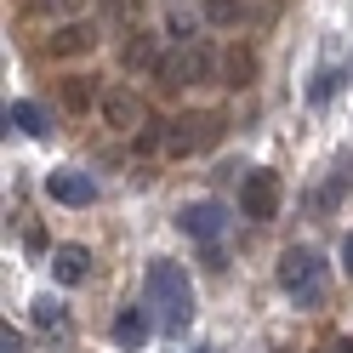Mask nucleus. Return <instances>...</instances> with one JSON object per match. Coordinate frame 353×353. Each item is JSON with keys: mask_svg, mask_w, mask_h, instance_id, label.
<instances>
[{"mask_svg": "<svg viewBox=\"0 0 353 353\" xmlns=\"http://www.w3.org/2000/svg\"><path fill=\"white\" fill-rule=\"evenodd\" d=\"M148 307H160V330H165V336H183L188 319H194V285L165 256L148 262Z\"/></svg>", "mask_w": 353, "mask_h": 353, "instance_id": "1", "label": "nucleus"}, {"mask_svg": "<svg viewBox=\"0 0 353 353\" xmlns=\"http://www.w3.org/2000/svg\"><path fill=\"white\" fill-rule=\"evenodd\" d=\"M279 291L302 302V307H319V291H325V256L314 245H291L279 256Z\"/></svg>", "mask_w": 353, "mask_h": 353, "instance_id": "2", "label": "nucleus"}, {"mask_svg": "<svg viewBox=\"0 0 353 353\" xmlns=\"http://www.w3.org/2000/svg\"><path fill=\"white\" fill-rule=\"evenodd\" d=\"M160 80L165 85H205V80H223V52L211 40H194V46H176L160 63Z\"/></svg>", "mask_w": 353, "mask_h": 353, "instance_id": "3", "label": "nucleus"}, {"mask_svg": "<svg viewBox=\"0 0 353 353\" xmlns=\"http://www.w3.org/2000/svg\"><path fill=\"white\" fill-rule=\"evenodd\" d=\"M223 114H211V108H200V114H194V108H188V114H176L171 120V131H165V154H171V160H188V154H200V148H211L216 137H223Z\"/></svg>", "mask_w": 353, "mask_h": 353, "instance_id": "4", "label": "nucleus"}, {"mask_svg": "<svg viewBox=\"0 0 353 353\" xmlns=\"http://www.w3.org/2000/svg\"><path fill=\"white\" fill-rule=\"evenodd\" d=\"M97 40H103L97 17H74V23H57V29L46 34V57H57V63L92 57V52H97Z\"/></svg>", "mask_w": 353, "mask_h": 353, "instance_id": "5", "label": "nucleus"}, {"mask_svg": "<svg viewBox=\"0 0 353 353\" xmlns=\"http://www.w3.org/2000/svg\"><path fill=\"white\" fill-rule=\"evenodd\" d=\"M97 120L108 131H137L148 120V108H143V97L131 92V85H103L97 92Z\"/></svg>", "mask_w": 353, "mask_h": 353, "instance_id": "6", "label": "nucleus"}, {"mask_svg": "<svg viewBox=\"0 0 353 353\" xmlns=\"http://www.w3.org/2000/svg\"><path fill=\"white\" fill-rule=\"evenodd\" d=\"M239 216H251V223L279 216V176L274 171H245V183H239Z\"/></svg>", "mask_w": 353, "mask_h": 353, "instance_id": "7", "label": "nucleus"}, {"mask_svg": "<svg viewBox=\"0 0 353 353\" xmlns=\"http://www.w3.org/2000/svg\"><path fill=\"white\" fill-rule=\"evenodd\" d=\"M120 63L131 74H160V63H165V40H160V29H131L125 34V46H120Z\"/></svg>", "mask_w": 353, "mask_h": 353, "instance_id": "8", "label": "nucleus"}, {"mask_svg": "<svg viewBox=\"0 0 353 353\" xmlns=\"http://www.w3.org/2000/svg\"><path fill=\"white\" fill-rule=\"evenodd\" d=\"M176 228H183L188 239H200V245H216V234L228 228V211L216 200H200V205H183L176 211Z\"/></svg>", "mask_w": 353, "mask_h": 353, "instance_id": "9", "label": "nucleus"}, {"mask_svg": "<svg viewBox=\"0 0 353 353\" xmlns=\"http://www.w3.org/2000/svg\"><path fill=\"white\" fill-rule=\"evenodd\" d=\"M46 194L57 205H69V211H85V205H97V183L85 171H52L46 176Z\"/></svg>", "mask_w": 353, "mask_h": 353, "instance_id": "10", "label": "nucleus"}, {"mask_svg": "<svg viewBox=\"0 0 353 353\" xmlns=\"http://www.w3.org/2000/svg\"><path fill=\"white\" fill-rule=\"evenodd\" d=\"M148 330H154V319H148V307H120L114 314V347H125V353H137L143 342H148Z\"/></svg>", "mask_w": 353, "mask_h": 353, "instance_id": "11", "label": "nucleus"}, {"mask_svg": "<svg viewBox=\"0 0 353 353\" xmlns=\"http://www.w3.org/2000/svg\"><path fill=\"white\" fill-rule=\"evenodd\" d=\"M85 268H92L85 245H57V251H52V274H57V285H80Z\"/></svg>", "mask_w": 353, "mask_h": 353, "instance_id": "12", "label": "nucleus"}, {"mask_svg": "<svg viewBox=\"0 0 353 353\" xmlns=\"http://www.w3.org/2000/svg\"><path fill=\"white\" fill-rule=\"evenodd\" d=\"M251 80H256V52L251 46H228L223 52V85L239 92V85H251Z\"/></svg>", "mask_w": 353, "mask_h": 353, "instance_id": "13", "label": "nucleus"}, {"mask_svg": "<svg viewBox=\"0 0 353 353\" xmlns=\"http://www.w3.org/2000/svg\"><path fill=\"white\" fill-rule=\"evenodd\" d=\"M6 125H12V131H23V137H46V131H52L46 114H40L34 103H6Z\"/></svg>", "mask_w": 353, "mask_h": 353, "instance_id": "14", "label": "nucleus"}, {"mask_svg": "<svg viewBox=\"0 0 353 353\" xmlns=\"http://www.w3.org/2000/svg\"><path fill=\"white\" fill-rule=\"evenodd\" d=\"M342 92V69H330V63H319L314 80H307V108H325L330 97Z\"/></svg>", "mask_w": 353, "mask_h": 353, "instance_id": "15", "label": "nucleus"}, {"mask_svg": "<svg viewBox=\"0 0 353 353\" xmlns=\"http://www.w3.org/2000/svg\"><path fill=\"white\" fill-rule=\"evenodd\" d=\"M85 6H92V0H29V12L52 17V23H74V17H85Z\"/></svg>", "mask_w": 353, "mask_h": 353, "instance_id": "16", "label": "nucleus"}, {"mask_svg": "<svg viewBox=\"0 0 353 353\" xmlns=\"http://www.w3.org/2000/svg\"><path fill=\"white\" fill-rule=\"evenodd\" d=\"M205 23L239 29V23H245V0H205Z\"/></svg>", "mask_w": 353, "mask_h": 353, "instance_id": "17", "label": "nucleus"}, {"mask_svg": "<svg viewBox=\"0 0 353 353\" xmlns=\"http://www.w3.org/2000/svg\"><path fill=\"white\" fill-rule=\"evenodd\" d=\"M194 29H200V17H194L188 6H171V17H165V34L176 40V46H194V40H200Z\"/></svg>", "mask_w": 353, "mask_h": 353, "instance_id": "18", "label": "nucleus"}, {"mask_svg": "<svg viewBox=\"0 0 353 353\" xmlns=\"http://www.w3.org/2000/svg\"><path fill=\"white\" fill-rule=\"evenodd\" d=\"M63 108H69V114H85V108H97V97L85 92L80 80H69V85H63Z\"/></svg>", "mask_w": 353, "mask_h": 353, "instance_id": "19", "label": "nucleus"}, {"mask_svg": "<svg viewBox=\"0 0 353 353\" xmlns=\"http://www.w3.org/2000/svg\"><path fill=\"white\" fill-rule=\"evenodd\" d=\"M131 148H137V154H154V148H165V137H160V131H137V137H131Z\"/></svg>", "mask_w": 353, "mask_h": 353, "instance_id": "20", "label": "nucleus"}, {"mask_svg": "<svg viewBox=\"0 0 353 353\" xmlns=\"http://www.w3.org/2000/svg\"><path fill=\"white\" fill-rule=\"evenodd\" d=\"M34 325H40V330L57 325V302H52V296H40V302H34Z\"/></svg>", "mask_w": 353, "mask_h": 353, "instance_id": "21", "label": "nucleus"}, {"mask_svg": "<svg viewBox=\"0 0 353 353\" xmlns=\"http://www.w3.org/2000/svg\"><path fill=\"white\" fill-rule=\"evenodd\" d=\"M0 347H6V353H23V342L12 336V325H6V336H0Z\"/></svg>", "mask_w": 353, "mask_h": 353, "instance_id": "22", "label": "nucleus"}, {"mask_svg": "<svg viewBox=\"0 0 353 353\" xmlns=\"http://www.w3.org/2000/svg\"><path fill=\"white\" fill-rule=\"evenodd\" d=\"M342 268H347V274H353V234H347V239H342Z\"/></svg>", "mask_w": 353, "mask_h": 353, "instance_id": "23", "label": "nucleus"}, {"mask_svg": "<svg viewBox=\"0 0 353 353\" xmlns=\"http://www.w3.org/2000/svg\"><path fill=\"white\" fill-rule=\"evenodd\" d=\"M336 353H353V342H342V347H336Z\"/></svg>", "mask_w": 353, "mask_h": 353, "instance_id": "24", "label": "nucleus"}, {"mask_svg": "<svg viewBox=\"0 0 353 353\" xmlns=\"http://www.w3.org/2000/svg\"><path fill=\"white\" fill-rule=\"evenodd\" d=\"M194 353H216V347H194Z\"/></svg>", "mask_w": 353, "mask_h": 353, "instance_id": "25", "label": "nucleus"}]
</instances>
